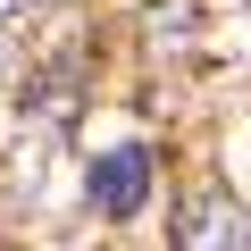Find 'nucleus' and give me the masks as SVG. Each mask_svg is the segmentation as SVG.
<instances>
[{
    "label": "nucleus",
    "instance_id": "1",
    "mask_svg": "<svg viewBox=\"0 0 251 251\" xmlns=\"http://www.w3.org/2000/svg\"><path fill=\"white\" fill-rule=\"evenodd\" d=\"M176 251H251V209L234 193H193L176 209Z\"/></svg>",
    "mask_w": 251,
    "mask_h": 251
},
{
    "label": "nucleus",
    "instance_id": "2",
    "mask_svg": "<svg viewBox=\"0 0 251 251\" xmlns=\"http://www.w3.org/2000/svg\"><path fill=\"white\" fill-rule=\"evenodd\" d=\"M143 193H151V151H143V143H126V151H109V159L92 168V209H100V218H134Z\"/></svg>",
    "mask_w": 251,
    "mask_h": 251
},
{
    "label": "nucleus",
    "instance_id": "3",
    "mask_svg": "<svg viewBox=\"0 0 251 251\" xmlns=\"http://www.w3.org/2000/svg\"><path fill=\"white\" fill-rule=\"evenodd\" d=\"M25 9H34V0H0V17H25Z\"/></svg>",
    "mask_w": 251,
    "mask_h": 251
},
{
    "label": "nucleus",
    "instance_id": "4",
    "mask_svg": "<svg viewBox=\"0 0 251 251\" xmlns=\"http://www.w3.org/2000/svg\"><path fill=\"white\" fill-rule=\"evenodd\" d=\"M0 75H9V59H0Z\"/></svg>",
    "mask_w": 251,
    "mask_h": 251
}]
</instances>
